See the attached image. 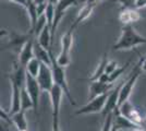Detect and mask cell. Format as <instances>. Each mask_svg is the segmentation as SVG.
<instances>
[{
    "mask_svg": "<svg viewBox=\"0 0 146 131\" xmlns=\"http://www.w3.org/2000/svg\"><path fill=\"white\" fill-rule=\"evenodd\" d=\"M11 84V106H10V115H13L15 112L21 110V93L22 87L19 86L17 83L10 81Z\"/></svg>",
    "mask_w": 146,
    "mask_h": 131,
    "instance_id": "5bb4252c",
    "label": "cell"
},
{
    "mask_svg": "<svg viewBox=\"0 0 146 131\" xmlns=\"http://www.w3.org/2000/svg\"><path fill=\"white\" fill-rule=\"evenodd\" d=\"M140 19V12L135 8L122 9V11L119 14V20L123 25H132V23L137 22Z\"/></svg>",
    "mask_w": 146,
    "mask_h": 131,
    "instance_id": "2e32d148",
    "label": "cell"
},
{
    "mask_svg": "<svg viewBox=\"0 0 146 131\" xmlns=\"http://www.w3.org/2000/svg\"><path fill=\"white\" fill-rule=\"evenodd\" d=\"M118 108L124 117H127L129 120H131L136 126L142 127V126L145 125L146 115L143 114L141 108L134 106L130 100H127L125 103H123L121 106L118 107Z\"/></svg>",
    "mask_w": 146,
    "mask_h": 131,
    "instance_id": "8992f818",
    "label": "cell"
},
{
    "mask_svg": "<svg viewBox=\"0 0 146 131\" xmlns=\"http://www.w3.org/2000/svg\"><path fill=\"white\" fill-rule=\"evenodd\" d=\"M25 88L30 94L31 98L33 100V110L35 112V116H38V104H39V96L42 93L40 86L38 84L36 78L32 76L30 73L26 72V81H25Z\"/></svg>",
    "mask_w": 146,
    "mask_h": 131,
    "instance_id": "9c48e42d",
    "label": "cell"
},
{
    "mask_svg": "<svg viewBox=\"0 0 146 131\" xmlns=\"http://www.w3.org/2000/svg\"><path fill=\"white\" fill-rule=\"evenodd\" d=\"M112 125L115 126L116 128L120 130H127V129H136V128H141L139 126H136L135 124H133L131 120H129L127 117H124L122 115L119 108H116L113 110V121H112Z\"/></svg>",
    "mask_w": 146,
    "mask_h": 131,
    "instance_id": "4fadbf2b",
    "label": "cell"
},
{
    "mask_svg": "<svg viewBox=\"0 0 146 131\" xmlns=\"http://www.w3.org/2000/svg\"><path fill=\"white\" fill-rule=\"evenodd\" d=\"M50 57H51V69H52V74H54V81L55 84L61 87V90L63 91L64 95L67 96L68 100L70 102V104L73 106H76V102L73 98L72 94L70 92V88L68 85L67 78H66V70L63 67H61L57 63V58L54 56L52 50L50 51Z\"/></svg>",
    "mask_w": 146,
    "mask_h": 131,
    "instance_id": "3957f363",
    "label": "cell"
},
{
    "mask_svg": "<svg viewBox=\"0 0 146 131\" xmlns=\"http://www.w3.org/2000/svg\"><path fill=\"white\" fill-rule=\"evenodd\" d=\"M142 69H143V71H145V72H146V59H145V58H144L143 63H142Z\"/></svg>",
    "mask_w": 146,
    "mask_h": 131,
    "instance_id": "4dcf8cb0",
    "label": "cell"
},
{
    "mask_svg": "<svg viewBox=\"0 0 146 131\" xmlns=\"http://www.w3.org/2000/svg\"><path fill=\"white\" fill-rule=\"evenodd\" d=\"M40 67H42V63L37 59L36 57H34L33 59H31L30 63H27V66H26V72L30 73L32 76L37 78V75L39 73V70H40Z\"/></svg>",
    "mask_w": 146,
    "mask_h": 131,
    "instance_id": "603a6c76",
    "label": "cell"
},
{
    "mask_svg": "<svg viewBox=\"0 0 146 131\" xmlns=\"http://www.w3.org/2000/svg\"><path fill=\"white\" fill-rule=\"evenodd\" d=\"M115 87V83H104V82L99 81H92L90 84V93H88V100H92L93 98L97 97L102 94H105L107 92L111 91Z\"/></svg>",
    "mask_w": 146,
    "mask_h": 131,
    "instance_id": "7c38bea8",
    "label": "cell"
},
{
    "mask_svg": "<svg viewBox=\"0 0 146 131\" xmlns=\"http://www.w3.org/2000/svg\"><path fill=\"white\" fill-rule=\"evenodd\" d=\"M29 1H34V0H29Z\"/></svg>",
    "mask_w": 146,
    "mask_h": 131,
    "instance_id": "836d02e7",
    "label": "cell"
},
{
    "mask_svg": "<svg viewBox=\"0 0 146 131\" xmlns=\"http://www.w3.org/2000/svg\"><path fill=\"white\" fill-rule=\"evenodd\" d=\"M124 80H125V79H123L119 84L115 85V87L110 91L109 96H108V100H107V103H106V106H105L103 112H102L104 118H105L108 114L113 112L116 108H118V102H119L120 90H121L122 85H123V83H124Z\"/></svg>",
    "mask_w": 146,
    "mask_h": 131,
    "instance_id": "8fae6325",
    "label": "cell"
},
{
    "mask_svg": "<svg viewBox=\"0 0 146 131\" xmlns=\"http://www.w3.org/2000/svg\"><path fill=\"white\" fill-rule=\"evenodd\" d=\"M81 0H59L58 3L55 6V20L52 23V27H51V37H52V42H54V37H55L56 30L58 29V26L60 24L61 20L63 18L64 13L69 8L72 6H76Z\"/></svg>",
    "mask_w": 146,
    "mask_h": 131,
    "instance_id": "ba28073f",
    "label": "cell"
},
{
    "mask_svg": "<svg viewBox=\"0 0 146 131\" xmlns=\"http://www.w3.org/2000/svg\"><path fill=\"white\" fill-rule=\"evenodd\" d=\"M109 92L105 94H102L97 97L93 98L92 100H90L86 105L82 106L79 110H76L75 114L76 115H88V114H96V112H103L104 108L106 106V103L108 100L109 96Z\"/></svg>",
    "mask_w": 146,
    "mask_h": 131,
    "instance_id": "52a82bcc",
    "label": "cell"
},
{
    "mask_svg": "<svg viewBox=\"0 0 146 131\" xmlns=\"http://www.w3.org/2000/svg\"><path fill=\"white\" fill-rule=\"evenodd\" d=\"M118 67H119V66H118L117 61H115V60H110V61H108L107 67H106V73H107V74H110V73L113 72Z\"/></svg>",
    "mask_w": 146,
    "mask_h": 131,
    "instance_id": "4316f807",
    "label": "cell"
},
{
    "mask_svg": "<svg viewBox=\"0 0 146 131\" xmlns=\"http://www.w3.org/2000/svg\"><path fill=\"white\" fill-rule=\"evenodd\" d=\"M146 8V0H135V9Z\"/></svg>",
    "mask_w": 146,
    "mask_h": 131,
    "instance_id": "83f0119b",
    "label": "cell"
},
{
    "mask_svg": "<svg viewBox=\"0 0 146 131\" xmlns=\"http://www.w3.org/2000/svg\"><path fill=\"white\" fill-rule=\"evenodd\" d=\"M145 115H146V109H145ZM146 127V118H145V125H144Z\"/></svg>",
    "mask_w": 146,
    "mask_h": 131,
    "instance_id": "d6a6232c",
    "label": "cell"
},
{
    "mask_svg": "<svg viewBox=\"0 0 146 131\" xmlns=\"http://www.w3.org/2000/svg\"><path fill=\"white\" fill-rule=\"evenodd\" d=\"M98 1H102V0H85V3H88V5H96Z\"/></svg>",
    "mask_w": 146,
    "mask_h": 131,
    "instance_id": "f546056e",
    "label": "cell"
},
{
    "mask_svg": "<svg viewBox=\"0 0 146 131\" xmlns=\"http://www.w3.org/2000/svg\"><path fill=\"white\" fill-rule=\"evenodd\" d=\"M112 121H113V112L108 114L105 118H104V125L102 127L100 131H110L112 127Z\"/></svg>",
    "mask_w": 146,
    "mask_h": 131,
    "instance_id": "d4e9b609",
    "label": "cell"
},
{
    "mask_svg": "<svg viewBox=\"0 0 146 131\" xmlns=\"http://www.w3.org/2000/svg\"><path fill=\"white\" fill-rule=\"evenodd\" d=\"M33 100L31 98L30 94L27 90L25 88V85L22 87V93H21V110L26 112L27 109H33Z\"/></svg>",
    "mask_w": 146,
    "mask_h": 131,
    "instance_id": "7402d4cb",
    "label": "cell"
},
{
    "mask_svg": "<svg viewBox=\"0 0 146 131\" xmlns=\"http://www.w3.org/2000/svg\"><path fill=\"white\" fill-rule=\"evenodd\" d=\"M37 42L46 49H51L52 45V37H51V29L48 26V24L44 27V30L40 32V34L36 37Z\"/></svg>",
    "mask_w": 146,
    "mask_h": 131,
    "instance_id": "ac0fdd59",
    "label": "cell"
},
{
    "mask_svg": "<svg viewBox=\"0 0 146 131\" xmlns=\"http://www.w3.org/2000/svg\"><path fill=\"white\" fill-rule=\"evenodd\" d=\"M11 120H12V124L19 131H25L29 130L27 128V121L25 118V112L24 110H20V112H15L11 115Z\"/></svg>",
    "mask_w": 146,
    "mask_h": 131,
    "instance_id": "44dd1931",
    "label": "cell"
},
{
    "mask_svg": "<svg viewBox=\"0 0 146 131\" xmlns=\"http://www.w3.org/2000/svg\"><path fill=\"white\" fill-rule=\"evenodd\" d=\"M95 6H96V5H88V3H85V6L83 7V8L79 11L78 17L75 18L74 22L72 23V26H74V27L76 29L81 22L85 21L87 18H90V15L93 13V10H94Z\"/></svg>",
    "mask_w": 146,
    "mask_h": 131,
    "instance_id": "d6986e66",
    "label": "cell"
},
{
    "mask_svg": "<svg viewBox=\"0 0 146 131\" xmlns=\"http://www.w3.org/2000/svg\"><path fill=\"white\" fill-rule=\"evenodd\" d=\"M107 63H108V56H107V53H105V55L102 57L100 61L98 63L97 68L94 71V73L88 78V81H97L102 78V75L106 73V67H107Z\"/></svg>",
    "mask_w": 146,
    "mask_h": 131,
    "instance_id": "ffe728a7",
    "label": "cell"
},
{
    "mask_svg": "<svg viewBox=\"0 0 146 131\" xmlns=\"http://www.w3.org/2000/svg\"><path fill=\"white\" fill-rule=\"evenodd\" d=\"M76 29L74 26H70L67 33L61 38V51L57 57V63L59 66L66 68L71 63V49L73 46V34Z\"/></svg>",
    "mask_w": 146,
    "mask_h": 131,
    "instance_id": "277c9868",
    "label": "cell"
},
{
    "mask_svg": "<svg viewBox=\"0 0 146 131\" xmlns=\"http://www.w3.org/2000/svg\"><path fill=\"white\" fill-rule=\"evenodd\" d=\"M132 131H146V130H142V128H136V129H133Z\"/></svg>",
    "mask_w": 146,
    "mask_h": 131,
    "instance_id": "1f68e13d",
    "label": "cell"
},
{
    "mask_svg": "<svg viewBox=\"0 0 146 131\" xmlns=\"http://www.w3.org/2000/svg\"><path fill=\"white\" fill-rule=\"evenodd\" d=\"M122 9H130V8H135V0H117Z\"/></svg>",
    "mask_w": 146,
    "mask_h": 131,
    "instance_id": "484cf974",
    "label": "cell"
},
{
    "mask_svg": "<svg viewBox=\"0 0 146 131\" xmlns=\"http://www.w3.org/2000/svg\"><path fill=\"white\" fill-rule=\"evenodd\" d=\"M142 44H146V37L139 34L132 25H123L122 26L121 35L118 39V42L113 45V49H132V48L139 46V45H142Z\"/></svg>",
    "mask_w": 146,
    "mask_h": 131,
    "instance_id": "6da1fadb",
    "label": "cell"
},
{
    "mask_svg": "<svg viewBox=\"0 0 146 131\" xmlns=\"http://www.w3.org/2000/svg\"><path fill=\"white\" fill-rule=\"evenodd\" d=\"M136 53L139 54L140 59H139L137 63L134 66L133 70L131 71V73L129 74V76L125 79V80H124V83H123L121 90H120L119 102H118V107H120L123 103H125L127 100H129V98H130V95H131L132 91H133L134 85H135V83L137 82V80H139V78H140L141 73H142V71H143V69H142V63H143V60H144V57L142 56L139 51H136Z\"/></svg>",
    "mask_w": 146,
    "mask_h": 131,
    "instance_id": "7a4b0ae2",
    "label": "cell"
},
{
    "mask_svg": "<svg viewBox=\"0 0 146 131\" xmlns=\"http://www.w3.org/2000/svg\"><path fill=\"white\" fill-rule=\"evenodd\" d=\"M50 51L51 49H46L44 48L40 44L37 42V39L35 38L34 42V56L36 57L37 59L43 63H46L51 67V57H50Z\"/></svg>",
    "mask_w": 146,
    "mask_h": 131,
    "instance_id": "e0dca14e",
    "label": "cell"
},
{
    "mask_svg": "<svg viewBox=\"0 0 146 131\" xmlns=\"http://www.w3.org/2000/svg\"><path fill=\"white\" fill-rule=\"evenodd\" d=\"M8 1H11V2H15V3H18L20 6H22L23 8L27 6V3H29V0H8Z\"/></svg>",
    "mask_w": 146,
    "mask_h": 131,
    "instance_id": "f1b7e54d",
    "label": "cell"
},
{
    "mask_svg": "<svg viewBox=\"0 0 146 131\" xmlns=\"http://www.w3.org/2000/svg\"><path fill=\"white\" fill-rule=\"evenodd\" d=\"M37 81L40 86L42 92H47L49 93L51 91V88L55 85L54 81V74H52V69L50 66L46 63H42V67L39 70V73L37 75Z\"/></svg>",
    "mask_w": 146,
    "mask_h": 131,
    "instance_id": "30bf717a",
    "label": "cell"
},
{
    "mask_svg": "<svg viewBox=\"0 0 146 131\" xmlns=\"http://www.w3.org/2000/svg\"><path fill=\"white\" fill-rule=\"evenodd\" d=\"M34 42H35V37L31 38L27 43L23 46V48L19 53V61L21 65H23L25 68L27 66V63H30L31 59L34 58Z\"/></svg>",
    "mask_w": 146,
    "mask_h": 131,
    "instance_id": "9a60e30c",
    "label": "cell"
},
{
    "mask_svg": "<svg viewBox=\"0 0 146 131\" xmlns=\"http://www.w3.org/2000/svg\"><path fill=\"white\" fill-rule=\"evenodd\" d=\"M130 65H131V61H128V63H125V65H123V66H119L113 72H111L110 74H108V82L109 83H113L115 81H117V79L128 69V67Z\"/></svg>",
    "mask_w": 146,
    "mask_h": 131,
    "instance_id": "cb8c5ba5",
    "label": "cell"
},
{
    "mask_svg": "<svg viewBox=\"0 0 146 131\" xmlns=\"http://www.w3.org/2000/svg\"><path fill=\"white\" fill-rule=\"evenodd\" d=\"M8 36V43L6 44V49L14 50L20 53L25 44L30 41L31 38H34L35 35L29 31V33H15V32H9L7 30H1V36Z\"/></svg>",
    "mask_w": 146,
    "mask_h": 131,
    "instance_id": "5b68a950",
    "label": "cell"
}]
</instances>
